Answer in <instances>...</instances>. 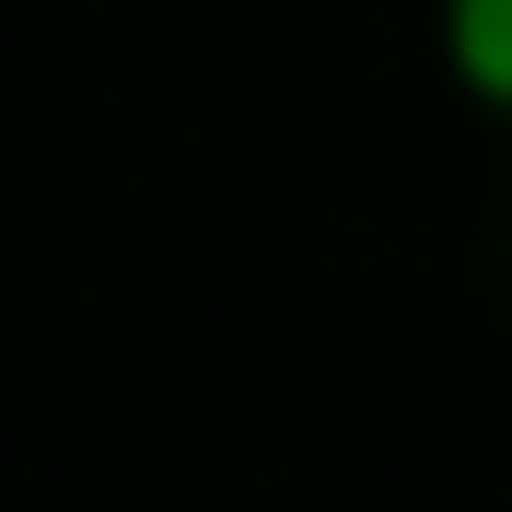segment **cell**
Wrapping results in <instances>:
<instances>
[{
  "label": "cell",
  "mask_w": 512,
  "mask_h": 512,
  "mask_svg": "<svg viewBox=\"0 0 512 512\" xmlns=\"http://www.w3.org/2000/svg\"><path fill=\"white\" fill-rule=\"evenodd\" d=\"M443 59H454V82L512 128V0H443Z\"/></svg>",
  "instance_id": "1"
},
{
  "label": "cell",
  "mask_w": 512,
  "mask_h": 512,
  "mask_svg": "<svg viewBox=\"0 0 512 512\" xmlns=\"http://www.w3.org/2000/svg\"><path fill=\"white\" fill-rule=\"evenodd\" d=\"M489 303L512 315V187L489 198Z\"/></svg>",
  "instance_id": "2"
}]
</instances>
